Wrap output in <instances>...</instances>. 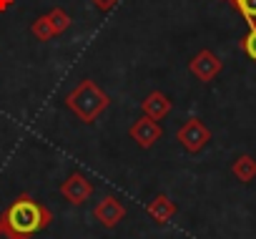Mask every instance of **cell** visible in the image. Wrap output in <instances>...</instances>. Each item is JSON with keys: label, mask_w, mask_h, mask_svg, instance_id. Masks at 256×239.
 I'll return each mask as SVG.
<instances>
[{"label": "cell", "mask_w": 256, "mask_h": 239, "mask_svg": "<svg viewBox=\"0 0 256 239\" xmlns=\"http://www.w3.org/2000/svg\"><path fill=\"white\" fill-rule=\"evenodd\" d=\"M141 108H144V116L154 118V121H164V118L171 113L174 103H171V98H168L164 91H151V93L141 101Z\"/></svg>", "instance_id": "obj_8"}, {"label": "cell", "mask_w": 256, "mask_h": 239, "mask_svg": "<svg viewBox=\"0 0 256 239\" xmlns=\"http://www.w3.org/2000/svg\"><path fill=\"white\" fill-rule=\"evenodd\" d=\"M68 111H73L83 124H96V118L110 106V96L93 81V78H83L73 91H68L66 101Z\"/></svg>", "instance_id": "obj_2"}, {"label": "cell", "mask_w": 256, "mask_h": 239, "mask_svg": "<svg viewBox=\"0 0 256 239\" xmlns=\"http://www.w3.org/2000/svg\"><path fill=\"white\" fill-rule=\"evenodd\" d=\"M48 16V21H50V26H53V31H56V36H60V33H66L68 28H70V16H68V11H63V8H53L50 13H46Z\"/></svg>", "instance_id": "obj_12"}, {"label": "cell", "mask_w": 256, "mask_h": 239, "mask_svg": "<svg viewBox=\"0 0 256 239\" xmlns=\"http://www.w3.org/2000/svg\"><path fill=\"white\" fill-rule=\"evenodd\" d=\"M176 141L188 154H201L211 141V129L201 121V118H188V121L176 131Z\"/></svg>", "instance_id": "obj_3"}, {"label": "cell", "mask_w": 256, "mask_h": 239, "mask_svg": "<svg viewBox=\"0 0 256 239\" xmlns=\"http://www.w3.org/2000/svg\"><path fill=\"white\" fill-rule=\"evenodd\" d=\"M128 136L136 141L138 149H151V146H156V144L161 141L164 129H161L158 121H154V118L141 116V118H136V121L131 124V129H128Z\"/></svg>", "instance_id": "obj_5"}, {"label": "cell", "mask_w": 256, "mask_h": 239, "mask_svg": "<svg viewBox=\"0 0 256 239\" xmlns=\"http://www.w3.org/2000/svg\"><path fill=\"white\" fill-rule=\"evenodd\" d=\"M146 211H148V216H151L156 224H166V221L176 214V204H174L166 194H156V196L148 201Z\"/></svg>", "instance_id": "obj_9"}, {"label": "cell", "mask_w": 256, "mask_h": 239, "mask_svg": "<svg viewBox=\"0 0 256 239\" xmlns=\"http://www.w3.org/2000/svg\"><path fill=\"white\" fill-rule=\"evenodd\" d=\"M93 219L106 226V229H113L118 226L123 219H126V206L120 204V199L116 196H103L96 206H93Z\"/></svg>", "instance_id": "obj_7"}, {"label": "cell", "mask_w": 256, "mask_h": 239, "mask_svg": "<svg viewBox=\"0 0 256 239\" xmlns=\"http://www.w3.org/2000/svg\"><path fill=\"white\" fill-rule=\"evenodd\" d=\"M221 68H224L221 58H218L214 51H208V48L198 51V53L188 61V71H191V76H194L196 81H201V83H211V81L221 73Z\"/></svg>", "instance_id": "obj_4"}, {"label": "cell", "mask_w": 256, "mask_h": 239, "mask_svg": "<svg viewBox=\"0 0 256 239\" xmlns=\"http://www.w3.org/2000/svg\"><path fill=\"white\" fill-rule=\"evenodd\" d=\"M231 174L241 181V184H251L256 179V159L251 154H241L234 159L231 164Z\"/></svg>", "instance_id": "obj_10"}, {"label": "cell", "mask_w": 256, "mask_h": 239, "mask_svg": "<svg viewBox=\"0 0 256 239\" xmlns=\"http://www.w3.org/2000/svg\"><path fill=\"white\" fill-rule=\"evenodd\" d=\"M90 3H93L100 13H108V11H113V8L120 3V0H90Z\"/></svg>", "instance_id": "obj_16"}, {"label": "cell", "mask_w": 256, "mask_h": 239, "mask_svg": "<svg viewBox=\"0 0 256 239\" xmlns=\"http://www.w3.org/2000/svg\"><path fill=\"white\" fill-rule=\"evenodd\" d=\"M60 194H63L66 201H70L73 206H80V204H86V201L93 196V181H90L86 174L73 171V174H68V179L60 184Z\"/></svg>", "instance_id": "obj_6"}, {"label": "cell", "mask_w": 256, "mask_h": 239, "mask_svg": "<svg viewBox=\"0 0 256 239\" xmlns=\"http://www.w3.org/2000/svg\"><path fill=\"white\" fill-rule=\"evenodd\" d=\"M0 216L6 219V224H8L16 234L28 236V239H30L33 234L48 229L50 221H53V211H50L43 201H38L36 196H30V194L16 196V199L10 201V206L3 209V214H0Z\"/></svg>", "instance_id": "obj_1"}, {"label": "cell", "mask_w": 256, "mask_h": 239, "mask_svg": "<svg viewBox=\"0 0 256 239\" xmlns=\"http://www.w3.org/2000/svg\"><path fill=\"white\" fill-rule=\"evenodd\" d=\"M241 48H244V53L256 63V26H251L248 28V33H246V38L241 41Z\"/></svg>", "instance_id": "obj_14"}, {"label": "cell", "mask_w": 256, "mask_h": 239, "mask_svg": "<svg viewBox=\"0 0 256 239\" xmlns=\"http://www.w3.org/2000/svg\"><path fill=\"white\" fill-rule=\"evenodd\" d=\"M0 239H28V236H20V234H16L8 224H6V219L0 216Z\"/></svg>", "instance_id": "obj_15"}, {"label": "cell", "mask_w": 256, "mask_h": 239, "mask_svg": "<svg viewBox=\"0 0 256 239\" xmlns=\"http://www.w3.org/2000/svg\"><path fill=\"white\" fill-rule=\"evenodd\" d=\"M231 3L244 16V21L248 23V28L256 26V0H231Z\"/></svg>", "instance_id": "obj_13"}, {"label": "cell", "mask_w": 256, "mask_h": 239, "mask_svg": "<svg viewBox=\"0 0 256 239\" xmlns=\"http://www.w3.org/2000/svg\"><path fill=\"white\" fill-rule=\"evenodd\" d=\"M30 33H33V38H36V41H40V43H48V41H53V38H56V31H53V26H50L48 16L36 18V21H33V26H30Z\"/></svg>", "instance_id": "obj_11"}, {"label": "cell", "mask_w": 256, "mask_h": 239, "mask_svg": "<svg viewBox=\"0 0 256 239\" xmlns=\"http://www.w3.org/2000/svg\"><path fill=\"white\" fill-rule=\"evenodd\" d=\"M16 6V0H0V13H6V11H10Z\"/></svg>", "instance_id": "obj_17"}]
</instances>
